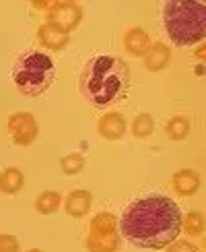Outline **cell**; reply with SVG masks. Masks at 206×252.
Segmentation results:
<instances>
[{
  "instance_id": "1",
  "label": "cell",
  "mask_w": 206,
  "mask_h": 252,
  "mask_svg": "<svg viewBox=\"0 0 206 252\" xmlns=\"http://www.w3.org/2000/svg\"><path fill=\"white\" fill-rule=\"evenodd\" d=\"M118 227L120 236L132 246L161 250L178 240L181 232V211L169 196L147 194L124 209Z\"/></svg>"
},
{
  "instance_id": "2",
  "label": "cell",
  "mask_w": 206,
  "mask_h": 252,
  "mask_svg": "<svg viewBox=\"0 0 206 252\" xmlns=\"http://www.w3.org/2000/svg\"><path fill=\"white\" fill-rule=\"evenodd\" d=\"M130 66L118 56H93L78 77L80 95L97 108H107L128 95Z\"/></svg>"
},
{
  "instance_id": "3",
  "label": "cell",
  "mask_w": 206,
  "mask_h": 252,
  "mask_svg": "<svg viewBox=\"0 0 206 252\" xmlns=\"http://www.w3.org/2000/svg\"><path fill=\"white\" fill-rule=\"evenodd\" d=\"M163 29L178 48L206 37V6L198 0H169L163 4Z\"/></svg>"
},
{
  "instance_id": "4",
  "label": "cell",
  "mask_w": 206,
  "mask_h": 252,
  "mask_svg": "<svg viewBox=\"0 0 206 252\" xmlns=\"http://www.w3.org/2000/svg\"><path fill=\"white\" fill-rule=\"evenodd\" d=\"M56 79V64L44 52H25L13 66V81L27 97H39L52 87Z\"/></svg>"
},
{
  "instance_id": "5",
  "label": "cell",
  "mask_w": 206,
  "mask_h": 252,
  "mask_svg": "<svg viewBox=\"0 0 206 252\" xmlns=\"http://www.w3.org/2000/svg\"><path fill=\"white\" fill-rule=\"evenodd\" d=\"M122 244L118 217L113 213H97L89 223L87 250L89 252H118Z\"/></svg>"
},
{
  "instance_id": "6",
  "label": "cell",
  "mask_w": 206,
  "mask_h": 252,
  "mask_svg": "<svg viewBox=\"0 0 206 252\" xmlns=\"http://www.w3.org/2000/svg\"><path fill=\"white\" fill-rule=\"evenodd\" d=\"M6 128L17 147H29L39 134L37 120L33 118V114H29V112H17L13 116H8Z\"/></svg>"
},
{
  "instance_id": "7",
  "label": "cell",
  "mask_w": 206,
  "mask_h": 252,
  "mask_svg": "<svg viewBox=\"0 0 206 252\" xmlns=\"http://www.w3.org/2000/svg\"><path fill=\"white\" fill-rule=\"evenodd\" d=\"M82 19V10L75 2H54L48 10V23L56 25L58 29L70 33L72 29H77Z\"/></svg>"
},
{
  "instance_id": "8",
  "label": "cell",
  "mask_w": 206,
  "mask_h": 252,
  "mask_svg": "<svg viewBox=\"0 0 206 252\" xmlns=\"http://www.w3.org/2000/svg\"><path fill=\"white\" fill-rule=\"evenodd\" d=\"M126 118L120 112H107L103 114L97 122V132L103 136L105 141H118L126 134Z\"/></svg>"
},
{
  "instance_id": "9",
  "label": "cell",
  "mask_w": 206,
  "mask_h": 252,
  "mask_svg": "<svg viewBox=\"0 0 206 252\" xmlns=\"http://www.w3.org/2000/svg\"><path fill=\"white\" fill-rule=\"evenodd\" d=\"M37 41H39V44L44 46V48H48V50L60 52V50H64V48L68 46L70 35L66 33V31L58 29L56 25L44 23V25L37 29Z\"/></svg>"
},
{
  "instance_id": "10",
  "label": "cell",
  "mask_w": 206,
  "mask_h": 252,
  "mask_svg": "<svg viewBox=\"0 0 206 252\" xmlns=\"http://www.w3.org/2000/svg\"><path fill=\"white\" fill-rule=\"evenodd\" d=\"M169 60H171V50H169L167 44H161V41H157V44H151L149 50L144 52V56H142L144 68L151 70V72L163 70L165 66L169 64Z\"/></svg>"
},
{
  "instance_id": "11",
  "label": "cell",
  "mask_w": 206,
  "mask_h": 252,
  "mask_svg": "<svg viewBox=\"0 0 206 252\" xmlns=\"http://www.w3.org/2000/svg\"><path fill=\"white\" fill-rule=\"evenodd\" d=\"M171 186L180 196H192L198 192V188H200V176L194 170H180L173 174Z\"/></svg>"
},
{
  "instance_id": "12",
  "label": "cell",
  "mask_w": 206,
  "mask_h": 252,
  "mask_svg": "<svg viewBox=\"0 0 206 252\" xmlns=\"http://www.w3.org/2000/svg\"><path fill=\"white\" fill-rule=\"evenodd\" d=\"M91 203H93V194L89 190H72L66 201H64V211L70 215V217H85L91 209Z\"/></svg>"
},
{
  "instance_id": "13",
  "label": "cell",
  "mask_w": 206,
  "mask_h": 252,
  "mask_svg": "<svg viewBox=\"0 0 206 252\" xmlns=\"http://www.w3.org/2000/svg\"><path fill=\"white\" fill-rule=\"evenodd\" d=\"M149 46H151V37L147 31L140 27H132V29H128V33L124 35V48L128 50V54L136 56V58L144 56V52L149 50Z\"/></svg>"
},
{
  "instance_id": "14",
  "label": "cell",
  "mask_w": 206,
  "mask_h": 252,
  "mask_svg": "<svg viewBox=\"0 0 206 252\" xmlns=\"http://www.w3.org/2000/svg\"><path fill=\"white\" fill-rule=\"evenodd\" d=\"M25 184V176L19 167H6L0 172V192L4 194H17Z\"/></svg>"
},
{
  "instance_id": "15",
  "label": "cell",
  "mask_w": 206,
  "mask_h": 252,
  "mask_svg": "<svg viewBox=\"0 0 206 252\" xmlns=\"http://www.w3.org/2000/svg\"><path fill=\"white\" fill-rule=\"evenodd\" d=\"M190 118L185 116H173L165 124V134L169 141H183L190 134Z\"/></svg>"
},
{
  "instance_id": "16",
  "label": "cell",
  "mask_w": 206,
  "mask_h": 252,
  "mask_svg": "<svg viewBox=\"0 0 206 252\" xmlns=\"http://www.w3.org/2000/svg\"><path fill=\"white\" fill-rule=\"evenodd\" d=\"M62 205V196L56 190H44L35 198V209L41 215H52L58 211V207Z\"/></svg>"
},
{
  "instance_id": "17",
  "label": "cell",
  "mask_w": 206,
  "mask_h": 252,
  "mask_svg": "<svg viewBox=\"0 0 206 252\" xmlns=\"http://www.w3.org/2000/svg\"><path fill=\"white\" fill-rule=\"evenodd\" d=\"M181 229L190 238H198L204 232V215L198 211H190L185 217H181Z\"/></svg>"
},
{
  "instance_id": "18",
  "label": "cell",
  "mask_w": 206,
  "mask_h": 252,
  "mask_svg": "<svg viewBox=\"0 0 206 252\" xmlns=\"http://www.w3.org/2000/svg\"><path fill=\"white\" fill-rule=\"evenodd\" d=\"M153 130H154V120L151 114L142 112L132 120V134L136 136V139H147V136L153 134Z\"/></svg>"
},
{
  "instance_id": "19",
  "label": "cell",
  "mask_w": 206,
  "mask_h": 252,
  "mask_svg": "<svg viewBox=\"0 0 206 252\" xmlns=\"http://www.w3.org/2000/svg\"><path fill=\"white\" fill-rule=\"evenodd\" d=\"M60 170L66 176H77L85 170V157L82 153H68L60 159Z\"/></svg>"
},
{
  "instance_id": "20",
  "label": "cell",
  "mask_w": 206,
  "mask_h": 252,
  "mask_svg": "<svg viewBox=\"0 0 206 252\" xmlns=\"http://www.w3.org/2000/svg\"><path fill=\"white\" fill-rule=\"evenodd\" d=\"M167 252H200V250L190 240H175V242L167 246Z\"/></svg>"
},
{
  "instance_id": "21",
  "label": "cell",
  "mask_w": 206,
  "mask_h": 252,
  "mask_svg": "<svg viewBox=\"0 0 206 252\" xmlns=\"http://www.w3.org/2000/svg\"><path fill=\"white\" fill-rule=\"evenodd\" d=\"M0 252H19V240L10 234H0Z\"/></svg>"
},
{
  "instance_id": "22",
  "label": "cell",
  "mask_w": 206,
  "mask_h": 252,
  "mask_svg": "<svg viewBox=\"0 0 206 252\" xmlns=\"http://www.w3.org/2000/svg\"><path fill=\"white\" fill-rule=\"evenodd\" d=\"M52 4H54V2H33V6H37V8H48V10H50Z\"/></svg>"
},
{
  "instance_id": "23",
  "label": "cell",
  "mask_w": 206,
  "mask_h": 252,
  "mask_svg": "<svg viewBox=\"0 0 206 252\" xmlns=\"http://www.w3.org/2000/svg\"><path fill=\"white\" fill-rule=\"evenodd\" d=\"M27 252H44V250H39V248H31V250H27Z\"/></svg>"
}]
</instances>
